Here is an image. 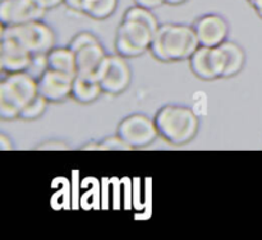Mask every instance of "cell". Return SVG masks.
<instances>
[{"label": "cell", "mask_w": 262, "mask_h": 240, "mask_svg": "<svg viewBox=\"0 0 262 240\" xmlns=\"http://www.w3.org/2000/svg\"><path fill=\"white\" fill-rule=\"evenodd\" d=\"M199 47V38L192 25L169 22L159 26L150 51L156 60L177 63L189 60Z\"/></svg>", "instance_id": "1"}, {"label": "cell", "mask_w": 262, "mask_h": 240, "mask_svg": "<svg viewBox=\"0 0 262 240\" xmlns=\"http://www.w3.org/2000/svg\"><path fill=\"white\" fill-rule=\"evenodd\" d=\"M156 128L159 137L173 146H184L197 137L200 119L189 106L181 104H166L156 111Z\"/></svg>", "instance_id": "2"}, {"label": "cell", "mask_w": 262, "mask_h": 240, "mask_svg": "<svg viewBox=\"0 0 262 240\" xmlns=\"http://www.w3.org/2000/svg\"><path fill=\"white\" fill-rule=\"evenodd\" d=\"M37 94V78L28 70L4 74L0 81V117L19 119L23 107Z\"/></svg>", "instance_id": "3"}, {"label": "cell", "mask_w": 262, "mask_h": 240, "mask_svg": "<svg viewBox=\"0 0 262 240\" xmlns=\"http://www.w3.org/2000/svg\"><path fill=\"white\" fill-rule=\"evenodd\" d=\"M0 36L13 38L35 56H43L56 42L55 31L43 19L17 26H2Z\"/></svg>", "instance_id": "4"}, {"label": "cell", "mask_w": 262, "mask_h": 240, "mask_svg": "<svg viewBox=\"0 0 262 240\" xmlns=\"http://www.w3.org/2000/svg\"><path fill=\"white\" fill-rule=\"evenodd\" d=\"M155 31L132 19L120 20L114 38L115 53L124 58H138L150 51Z\"/></svg>", "instance_id": "5"}, {"label": "cell", "mask_w": 262, "mask_h": 240, "mask_svg": "<svg viewBox=\"0 0 262 240\" xmlns=\"http://www.w3.org/2000/svg\"><path fill=\"white\" fill-rule=\"evenodd\" d=\"M117 134H119L132 150L148 147L159 137L154 117L142 112H135L123 117L117 127Z\"/></svg>", "instance_id": "6"}, {"label": "cell", "mask_w": 262, "mask_h": 240, "mask_svg": "<svg viewBox=\"0 0 262 240\" xmlns=\"http://www.w3.org/2000/svg\"><path fill=\"white\" fill-rule=\"evenodd\" d=\"M132 68L127 58L115 53L107 54L97 79L104 93L118 96L127 91L132 83Z\"/></svg>", "instance_id": "7"}, {"label": "cell", "mask_w": 262, "mask_h": 240, "mask_svg": "<svg viewBox=\"0 0 262 240\" xmlns=\"http://www.w3.org/2000/svg\"><path fill=\"white\" fill-rule=\"evenodd\" d=\"M200 46L216 47L228 40L229 36V23L224 15L217 13L202 14L192 23Z\"/></svg>", "instance_id": "8"}, {"label": "cell", "mask_w": 262, "mask_h": 240, "mask_svg": "<svg viewBox=\"0 0 262 240\" xmlns=\"http://www.w3.org/2000/svg\"><path fill=\"white\" fill-rule=\"evenodd\" d=\"M73 76L46 68L37 77L38 94L49 104H60L72 97Z\"/></svg>", "instance_id": "9"}, {"label": "cell", "mask_w": 262, "mask_h": 240, "mask_svg": "<svg viewBox=\"0 0 262 240\" xmlns=\"http://www.w3.org/2000/svg\"><path fill=\"white\" fill-rule=\"evenodd\" d=\"M46 10L36 0H0L2 26H17L43 19Z\"/></svg>", "instance_id": "10"}, {"label": "cell", "mask_w": 262, "mask_h": 240, "mask_svg": "<svg viewBox=\"0 0 262 240\" xmlns=\"http://www.w3.org/2000/svg\"><path fill=\"white\" fill-rule=\"evenodd\" d=\"M188 61L192 73L202 81H214L223 77L224 60L219 46L216 47L200 46Z\"/></svg>", "instance_id": "11"}, {"label": "cell", "mask_w": 262, "mask_h": 240, "mask_svg": "<svg viewBox=\"0 0 262 240\" xmlns=\"http://www.w3.org/2000/svg\"><path fill=\"white\" fill-rule=\"evenodd\" d=\"M35 55L19 42L7 36H0V68L3 74L30 70Z\"/></svg>", "instance_id": "12"}, {"label": "cell", "mask_w": 262, "mask_h": 240, "mask_svg": "<svg viewBox=\"0 0 262 240\" xmlns=\"http://www.w3.org/2000/svg\"><path fill=\"white\" fill-rule=\"evenodd\" d=\"M106 56V50L100 41L79 49L76 51L77 76L92 77L97 79Z\"/></svg>", "instance_id": "13"}, {"label": "cell", "mask_w": 262, "mask_h": 240, "mask_svg": "<svg viewBox=\"0 0 262 240\" xmlns=\"http://www.w3.org/2000/svg\"><path fill=\"white\" fill-rule=\"evenodd\" d=\"M45 65L51 70L60 71V73L77 76L76 53L67 46H54L50 51L45 54Z\"/></svg>", "instance_id": "14"}, {"label": "cell", "mask_w": 262, "mask_h": 240, "mask_svg": "<svg viewBox=\"0 0 262 240\" xmlns=\"http://www.w3.org/2000/svg\"><path fill=\"white\" fill-rule=\"evenodd\" d=\"M224 60L222 78H233L243 70L246 65V53L239 43L227 40L219 46Z\"/></svg>", "instance_id": "15"}, {"label": "cell", "mask_w": 262, "mask_h": 240, "mask_svg": "<svg viewBox=\"0 0 262 240\" xmlns=\"http://www.w3.org/2000/svg\"><path fill=\"white\" fill-rule=\"evenodd\" d=\"M104 93L99 79L92 77L76 76L73 79L72 87V100L81 105H89L99 100V97Z\"/></svg>", "instance_id": "16"}, {"label": "cell", "mask_w": 262, "mask_h": 240, "mask_svg": "<svg viewBox=\"0 0 262 240\" xmlns=\"http://www.w3.org/2000/svg\"><path fill=\"white\" fill-rule=\"evenodd\" d=\"M119 0H84L83 14L96 20L112 17L118 9Z\"/></svg>", "instance_id": "17"}, {"label": "cell", "mask_w": 262, "mask_h": 240, "mask_svg": "<svg viewBox=\"0 0 262 240\" xmlns=\"http://www.w3.org/2000/svg\"><path fill=\"white\" fill-rule=\"evenodd\" d=\"M123 19H132L137 20V22L143 23V25L148 26L151 30H154L156 32V30L159 28V26L161 25L159 22L158 17L154 14L152 9H147V8L140 7V5L135 4L132 7L128 8L127 10L123 14Z\"/></svg>", "instance_id": "18"}, {"label": "cell", "mask_w": 262, "mask_h": 240, "mask_svg": "<svg viewBox=\"0 0 262 240\" xmlns=\"http://www.w3.org/2000/svg\"><path fill=\"white\" fill-rule=\"evenodd\" d=\"M49 102L41 94H37L23 107L22 111H20L19 119L26 120V122H32V120L40 119L45 114Z\"/></svg>", "instance_id": "19"}, {"label": "cell", "mask_w": 262, "mask_h": 240, "mask_svg": "<svg viewBox=\"0 0 262 240\" xmlns=\"http://www.w3.org/2000/svg\"><path fill=\"white\" fill-rule=\"evenodd\" d=\"M99 143V151H130L132 148L129 147L127 142L120 137L119 134L106 135L102 139L97 140Z\"/></svg>", "instance_id": "20"}, {"label": "cell", "mask_w": 262, "mask_h": 240, "mask_svg": "<svg viewBox=\"0 0 262 240\" xmlns=\"http://www.w3.org/2000/svg\"><path fill=\"white\" fill-rule=\"evenodd\" d=\"M99 41L100 40L97 38V36L95 35V33L90 32V31H81V32L76 33V35L69 40L68 46L76 53L79 49L84 47V46L87 45H91V43L99 42Z\"/></svg>", "instance_id": "21"}, {"label": "cell", "mask_w": 262, "mask_h": 240, "mask_svg": "<svg viewBox=\"0 0 262 240\" xmlns=\"http://www.w3.org/2000/svg\"><path fill=\"white\" fill-rule=\"evenodd\" d=\"M68 146L60 140H48L38 146V150H67Z\"/></svg>", "instance_id": "22"}, {"label": "cell", "mask_w": 262, "mask_h": 240, "mask_svg": "<svg viewBox=\"0 0 262 240\" xmlns=\"http://www.w3.org/2000/svg\"><path fill=\"white\" fill-rule=\"evenodd\" d=\"M133 3L140 7L147 8V9H156V8L164 5L163 0H133Z\"/></svg>", "instance_id": "23"}, {"label": "cell", "mask_w": 262, "mask_h": 240, "mask_svg": "<svg viewBox=\"0 0 262 240\" xmlns=\"http://www.w3.org/2000/svg\"><path fill=\"white\" fill-rule=\"evenodd\" d=\"M36 2H37L38 5H40L41 8H43L46 12L59 7V5L64 4V0H36Z\"/></svg>", "instance_id": "24"}, {"label": "cell", "mask_w": 262, "mask_h": 240, "mask_svg": "<svg viewBox=\"0 0 262 240\" xmlns=\"http://www.w3.org/2000/svg\"><path fill=\"white\" fill-rule=\"evenodd\" d=\"M14 148L12 139H10L9 135H7L5 133H0V150L2 151H9Z\"/></svg>", "instance_id": "25"}, {"label": "cell", "mask_w": 262, "mask_h": 240, "mask_svg": "<svg viewBox=\"0 0 262 240\" xmlns=\"http://www.w3.org/2000/svg\"><path fill=\"white\" fill-rule=\"evenodd\" d=\"M82 150H84V151H90V150L99 151V143H97V140H90V142H87L86 145L82 146Z\"/></svg>", "instance_id": "26"}, {"label": "cell", "mask_w": 262, "mask_h": 240, "mask_svg": "<svg viewBox=\"0 0 262 240\" xmlns=\"http://www.w3.org/2000/svg\"><path fill=\"white\" fill-rule=\"evenodd\" d=\"M188 0H163L164 5H170V7H177V5L184 4Z\"/></svg>", "instance_id": "27"}, {"label": "cell", "mask_w": 262, "mask_h": 240, "mask_svg": "<svg viewBox=\"0 0 262 240\" xmlns=\"http://www.w3.org/2000/svg\"><path fill=\"white\" fill-rule=\"evenodd\" d=\"M250 4L252 5V8L256 10V12H260V10H262V0H251Z\"/></svg>", "instance_id": "28"}, {"label": "cell", "mask_w": 262, "mask_h": 240, "mask_svg": "<svg viewBox=\"0 0 262 240\" xmlns=\"http://www.w3.org/2000/svg\"><path fill=\"white\" fill-rule=\"evenodd\" d=\"M256 13H257V14L260 15V18H262V10H260V12H256Z\"/></svg>", "instance_id": "29"}]
</instances>
